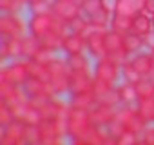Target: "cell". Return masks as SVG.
Returning <instances> with one entry per match:
<instances>
[{
	"label": "cell",
	"instance_id": "cell-1",
	"mask_svg": "<svg viewBox=\"0 0 154 145\" xmlns=\"http://www.w3.org/2000/svg\"><path fill=\"white\" fill-rule=\"evenodd\" d=\"M27 29H29V35L40 40L42 45L51 47L54 51L62 49V42L69 33V26L63 20H60L53 11L31 15L27 20Z\"/></svg>",
	"mask_w": 154,
	"mask_h": 145
},
{
	"label": "cell",
	"instance_id": "cell-2",
	"mask_svg": "<svg viewBox=\"0 0 154 145\" xmlns=\"http://www.w3.org/2000/svg\"><path fill=\"white\" fill-rule=\"evenodd\" d=\"M94 127L89 111L85 109H76L71 107L69 114H67V138L76 143V145H82V140L89 134V131Z\"/></svg>",
	"mask_w": 154,
	"mask_h": 145
},
{
	"label": "cell",
	"instance_id": "cell-3",
	"mask_svg": "<svg viewBox=\"0 0 154 145\" xmlns=\"http://www.w3.org/2000/svg\"><path fill=\"white\" fill-rule=\"evenodd\" d=\"M49 84L54 89L56 96L67 94L69 93V84H71V69L67 65L65 58H54L49 63Z\"/></svg>",
	"mask_w": 154,
	"mask_h": 145
},
{
	"label": "cell",
	"instance_id": "cell-4",
	"mask_svg": "<svg viewBox=\"0 0 154 145\" xmlns=\"http://www.w3.org/2000/svg\"><path fill=\"white\" fill-rule=\"evenodd\" d=\"M38 127L42 132V145H60L67 138V118L42 120Z\"/></svg>",
	"mask_w": 154,
	"mask_h": 145
},
{
	"label": "cell",
	"instance_id": "cell-5",
	"mask_svg": "<svg viewBox=\"0 0 154 145\" xmlns=\"http://www.w3.org/2000/svg\"><path fill=\"white\" fill-rule=\"evenodd\" d=\"M31 78V71H29V60L26 58H17L9 65H4L0 71V80L11 82L13 85L24 87V84Z\"/></svg>",
	"mask_w": 154,
	"mask_h": 145
},
{
	"label": "cell",
	"instance_id": "cell-6",
	"mask_svg": "<svg viewBox=\"0 0 154 145\" xmlns=\"http://www.w3.org/2000/svg\"><path fill=\"white\" fill-rule=\"evenodd\" d=\"M27 33H29L27 22L20 17V13H4L0 17V35H2V38L26 36Z\"/></svg>",
	"mask_w": 154,
	"mask_h": 145
},
{
	"label": "cell",
	"instance_id": "cell-7",
	"mask_svg": "<svg viewBox=\"0 0 154 145\" xmlns=\"http://www.w3.org/2000/svg\"><path fill=\"white\" fill-rule=\"evenodd\" d=\"M51 11L63 20L67 26L74 20L84 15L82 11V0H51Z\"/></svg>",
	"mask_w": 154,
	"mask_h": 145
},
{
	"label": "cell",
	"instance_id": "cell-8",
	"mask_svg": "<svg viewBox=\"0 0 154 145\" xmlns=\"http://www.w3.org/2000/svg\"><path fill=\"white\" fill-rule=\"evenodd\" d=\"M93 72H94V76L96 78H102L109 84H114L118 82V78L122 76V65L118 62H114L112 58L109 56H103L100 60H96L94 67H93Z\"/></svg>",
	"mask_w": 154,
	"mask_h": 145
},
{
	"label": "cell",
	"instance_id": "cell-9",
	"mask_svg": "<svg viewBox=\"0 0 154 145\" xmlns=\"http://www.w3.org/2000/svg\"><path fill=\"white\" fill-rule=\"evenodd\" d=\"M0 143L2 145H24L26 143V123L15 118L9 125L2 127Z\"/></svg>",
	"mask_w": 154,
	"mask_h": 145
},
{
	"label": "cell",
	"instance_id": "cell-10",
	"mask_svg": "<svg viewBox=\"0 0 154 145\" xmlns=\"http://www.w3.org/2000/svg\"><path fill=\"white\" fill-rule=\"evenodd\" d=\"M93 91H94V96H96V102H105V103H111V105H120V98H118V89L114 84H109L102 78H96L94 76V82H93Z\"/></svg>",
	"mask_w": 154,
	"mask_h": 145
},
{
	"label": "cell",
	"instance_id": "cell-11",
	"mask_svg": "<svg viewBox=\"0 0 154 145\" xmlns=\"http://www.w3.org/2000/svg\"><path fill=\"white\" fill-rule=\"evenodd\" d=\"M69 111H71V103L60 100L58 96L49 98V100L40 107V113H42L44 120H60V118H67Z\"/></svg>",
	"mask_w": 154,
	"mask_h": 145
},
{
	"label": "cell",
	"instance_id": "cell-12",
	"mask_svg": "<svg viewBox=\"0 0 154 145\" xmlns=\"http://www.w3.org/2000/svg\"><path fill=\"white\" fill-rule=\"evenodd\" d=\"M89 114H91V120H93L94 125H98V127H109L111 122L116 116V105H111V103H105V102H96L91 107Z\"/></svg>",
	"mask_w": 154,
	"mask_h": 145
},
{
	"label": "cell",
	"instance_id": "cell-13",
	"mask_svg": "<svg viewBox=\"0 0 154 145\" xmlns=\"http://www.w3.org/2000/svg\"><path fill=\"white\" fill-rule=\"evenodd\" d=\"M24 91L27 93L29 98H38V100H47V98L56 96V93H54V89L51 87L49 82L33 78V76L24 84Z\"/></svg>",
	"mask_w": 154,
	"mask_h": 145
},
{
	"label": "cell",
	"instance_id": "cell-14",
	"mask_svg": "<svg viewBox=\"0 0 154 145\" xmlns=\"http://www.w3.org/2000/svg\"><path fill=\"white\" fill-rule=\"evenodd\" d=\"M94 72L93 71H72L71 72V84H69V94L84 93L93 89Z\"/></svg>",
	"mask_w": 154,
	"mask_h": 145
},
{
	"label": "cell",
	"instance_id": "cell-15",
	"mask_svg": "<svg viewBox=\"0 0 154 145\" xmlns=\"http://www.w3.org/2000/svg\"><path fill=\"white\" fill-rule=\"evenodd\" d=\"M105 33H107V29H94L87 36V49L85 51L91 58L100 60V58L107 56V53H105Z\"/></svg>",
	"mask_w": 154,
	"mask_h": 145
},
{
	"label": "cell",
	"instance_id": "cell-16",
	"mask_svg": "<svg viewBox=\"0 0 154 145\" xmlns=\"http://www.w3.org/2000/svg\"><path fill=\"white\" fill-rule=\"evenodd\" d=\"M87 49V38L78 35V33H72L69 31L62 42V51L69 56V54H80Z\"/></svg>",
	"mask_w": 154,
	"mask_h": 145
},
{
	"label": "cell",
	"instance_id": "cell-17",
	"mask_svg": "<svg viewBox=\"0 0 154 145\" xmlns=\"http://www.w3.org/2000/svg\"><path fill=\"white\" fill-rule=\"evenodd\" d=\"M2 62L22 58V36H9L2 38V49H0Z\"/></svg>",
	"mask_w": 154,
	"mask_h": 145
},
{
	"label": "cell",
	"instance_id": "cell-18",
	"mask_svg": "<svg viewBox=\"0 0 154 145\" xmlns=\"http://www.w3.org/2000/svg\"><path fill=\"white\" fill-rule=\"evenodd\" d=\"M131 63L132 67L140 72V75L145 78V76H154V72H152V53L149 51H140L136 54L131 56Z\"/></svg>",
	"mask_w": 154,
	"mask_h": 145
},
{
	"label": "cell",
	"instance_id": "cell-19",
	"mask_svg": "<svg viewBox=\"0 0 154 145\" xmlns=\"http://www.w3.org/2000/svg\"><path fill=\"white\" fill-rule=\"evenodd\" d=\"M69 103H71V107H76V109H85V111H91V107L96 103L94 91H93V89H89V91H84V93H74V94H69Z\"/></svg>",
	"mask_w": 154,
	"mask_h": 145
},
{
	"label": "cell",
	"instance_id": "cell-20",
	"mask_svg": "<svg viewBox=\"0 0 154 145\" xmlns=\"http://www.w3.org/2000/svg\"><path fill=\"white\" fill-rule=\"evenodd\" d=\"M131 31L136 33V35H140V36H145L149 33H154L152 31V18H150V15L145 13V11L134 15L132 17V29Z\"/></svg>",
	"mask_w": 154,
	"mask_h": 145
},
{
	"label": "cell",
	"instance_id": "cell-21",
	"mask_svg": "<svg viewBox=\"0 0 154 145\" xmlns=\"http://www.w3.org/2000/svg\"><path fill=\"white\" fill-rule=\"evenodd\" d=\"M116 89H118L120 105H136V102L140 100V96H138V91H136V85H134V84L123 82L122 85H116Z\"/></svg>",
	"mask_w": 154,
	"mask_h": 145
},
{
	"label": "cell",
	"instance_id": "cell-22",
	"mask_svg": "<svg viewBox=\"0 0 154 145\" xmlns=\"http://www.w3.org/2000/svg\"><path fill=\"white\" fill-rule=\"evenodd\" d=\"M145 9V0H118L116 4V13L125 15V17H134Z\"/></svg>",
	"mask_w": 154,
	"mask_h": 145
},
{
	"label": "cell",
	"instance_id": "cell-23",
	"mask_svg": "<svg viewBox=\"0 0 154 145\" xmlns=\"http://www.w3.org/2000/svg\"><path fill=\"white\" fill-rule=\"evenodd\" d=\"M122 49H125L123 47V35L116 33L112 29H107V33H105V53H107V56H112Z\"/></svg>",
	"mask_w": 154,
	"mask_h": 145
},
{
	"label": "cell",
	"instance_id": "cell-24",
	"mask_svg": "<svg viewBox=\"0 0 154 145\" xmlns=\"http://www.w3.org/2000/svg\"><path fill=\"white\" fill-rule=\"evenodd\" d=\"M109 29H112L116 33H122V35H127L132 29V18L125 17V15H120V13H114L111 17V22H109Z\"/></svg>",
	"mask_w": 154,
	"mask_h": 145
},
{
	"label": "cell",
	"instance_id": "cell-25",
	"mask_svg": "<svg viewBox=\"0 0 154 145\" xmlns=\"http://www.w3.org/2000/svg\"><path fill=\"white\" fill-rule=\"evenodd\" d=\"M40 47H42L40 40H36L33 35L27 33L26 36H22V58L33 60V58L36 56V53L40 51Z\"/></svg>",
	"mask_w": 154,
	"mask_h": 145
},
{
	"label": "cell",
	"instance_id": "cell-26",
	"mask_svg": "<svg viewBox=\"0 0 154 145\" xmlns=\"http://www.w3.org/2000/svg\"><path fill=\"white\" fill-rule=\"evenodd\" d=\"M67 65L72 71H91V60L85 53H80V54H69L67 58Z\"/></svg>",
	"mask_w": 154,
	"mask_h": 145
},
{
	"label": "cell",
	"instance_id": "cell-27",
	"mask_svg": "<svg viewBox=\"0 0 154 145\" xmlns=\"http://www.w3.org/2000/svg\"><path fill=\"white\" fill-rule=\"evenodd\" d=\"M123 47H125V51L132 56V54H136V53H140V51H143V47H145V44H143V38L140 36V35H136V33H127V35H123Z\"/></svg>",
	"mask_w": 154,
	"mask_h": 145
},
{
	"label": "cell",
	"instance_id": "cell-28",
	"mask_svg": "<svg viewBox=\"0 0 154 145\" xmlns=\"http://www.w3.org/2000/svg\"><path fill=\"white\" fill-rule=\"evenodd\" d=\"M136 109L149 123H154V98H140L136 102Z\"/></svg>",
	"mask_w": 154,
	"mask_h": 145
},
{
	"label": "cell",
	"instance_id": "cell-29",
	"mask_svg": "<svg viewBox=\"0 0 154 145\" xmlns=\"http://www.w3.org/2000/svg\"><path fill=\"white\" fill-rule=\"evenodd\" d=\"M17 120H22L26 125H40V122L44 120V116H42V113H40L36 107L27 105V107L24 109V113L20 114V118H17Z\"/></svg>",
	"mask_w": 154,
	"mask_h": 145
},
{
	"label": "cell",
	"instance_id": "cell-30",
	"mask_svg": "<svg viewBox=\"0 0 154 145\" xmlns=\"http://www.w3.org/2000/svg\"><path fill=\"white\" fill-rule=\"evenodd\" d=\"M136 91L140 98H152L154 96V76H145L136 84Z\"/></svg>",
	"mask_w": 154,
	"mask_h": 145
},
{
	"label": "cell",
	"instance_id": "cell-31",
	"mask_svg": "<svg viewBox=\"0 0 154 145\" xmlns=\"http://www.w3.org/2000/svg\"><path fill=\"white\" fill-rule=\"evenodd\" d=\"M29 71H31L33 78L49 82V65L47 63H40L36 60H29Z\"/></svg>",
	"mask_w": 154,
	"mask_h": 145
},
{
	"label": "cell",
	"instance_id": "cell-32",
	"mask_svg": "<svg viewBox=\"0 0 154 145\" xmlns=\"http://www.w3.org/2000/svg\"><path fill=\"white\" fill-rule=\"evenodd\" d=\"M122 76H123V80H125V82H129V84H134V85H136V84H138V82L143 78V76L140 75V72H138V71L132 67V63H131V58H129V60H127V62L122 65Z\"/></svg>",
	"mask_w": 154,
	"mask_h": 145
},
{
	"label": "cell",
	"instance_id": "cell-33",
	"mask_svg": "<svg viewBox=\"0 0 154 145\" xmlns=\"http://www.w3.org/2000/svg\"><path fill=\"white\" fill-rule=\"evenodd\" d=\"M111 17H112V15H109L105 9H102V11H98V13H94V15H91V17H87V18H89V22H91L96 29H109Z\"/></svg>",
	"mask_w": 154,
	"mask_h": 145
},
{
	"label": "cell",
	"instance_id": "cell-34",
	"mask_svg": "<svg viewBox=\"0 0 154 145\" xmlns=\"http://www.w3.org/2000/svg\"><path fill=\"white\" fill-rule=\"evenodd\" d=\"M26 6H27L26 0H0L2 13H20Z\"/></svg>",
	"mask_w": 154,
	"mask_h": 145
},
{
	"label": "cell",
	"instance_id": "cell-35",
	"mask_svg": "<svg viewBox=\"0 0 154 145\" xmlns=\"http://www.w3.org/2000/svg\"><path fill=\"white\" fill-rule=\"evenodd\" d=\"M147 125H149V122L138 113V109H136V114L131 118V122L127 123V129L129 131H132V132H138V134H141L145 129H147Z\"/></svg>",
	"mask_w": 154,
	"mask_h": 145
},
{
	"label": "cell",
	"instance_id": "cell-36",
	"mask_svg": "<svg viewBox=\"0 0 154 145\" xmlns=\"http://www.w3.org/2000/svg\"><path fill=\"white\" fill-rule=\"evenodd\" d=\"M141 141V134L138 132H132L129 129H125L118 138H116V145H134V143H140Z\"/></svg>",
	"mask_w": 154,
	"mask_h": 145
},
{
	"label": "cell",
	"instance_id": "cell-37",
	"mask_svg": "<svg viewBox=\"0 0 154 145\" xmlns=\"http://www.w3.org/2000/svg\"><path fill=\"white\" fill-rule=\"evenodd\" d=\"M26 143H31V145L42 143V132L38 125H26Z\"/></svg>",
	"mask_w": 154,
	"mask_h": 145
},
{
	"label": "cell",
	"instance_id": "cell-38",
	"mask_svg": "<svg viewBox=\"0 0 154 145\" xmlns=\"http://www.w3.org/2000/svg\"><path fill=\"white\" fill-rule=\"evenodd\" d=\"M13 120H15V113H13V109H11L6 102L0 100V125L6 127V125H9Z\"/></svg>",
	"mask_w": 154,
	"mask_h": 145
},
{
	"label": "cell",
	"instance_id": "cell-39",
	"mask_svg": "<svg viewBox=\"0 0 154 145\" xmlns=\"http://www.w3.org/2000/svg\"><path fill=\"white\" fill-rule=\"evenodd\" d=\"M102 0H82V11L85 17H91L98 11H102Z\"/></svg>",
	"mask_w": 154,
	"mask_h": 145
},
{
	"label": "cell",
	"instance_id": "cell-40",
	"mask_svg": "<svg viewBox=\"0 0 154 145\" xmlns=\"http://www.w3.org/2000/svg\"><path fill=\"white\" fill-rule=\"evenodd\" d=\"M27 9L31 11V15H36V13H49V11H51V0H42V2L31 4V6H27Z\"/></svg>",
	"mask_w": 154,
	"mask_h": 145
},
{
	"label": "cell",
	"instance_id": "cell-41",
	"mask_svg": "<svg viewBox=\"0 0 154 145\" xmlns=\"http://www.w3.org/2000/svg\"><path fill=\"white\" fill-rule=\"evenodd\" d=\"M141 143H147V145H154V125H147V129L141 132Z\"/></svg>",
	"mask_w": 154,
	"mask_h": 145
},
{
	"label": "cell",
	"instance_id": "cell-42",
	"mask_svg": "<svg viewBox=\"0 0 154 145\" xmlns=\"http://www.w3.org/2000/svg\"><path fill=\"white\" fill-rule=\"evenodd\" d=\"M116 4H118V0H102V8L109 15H114L116 13Z\"/></svg>",
	"mask_w": 154,
	"mask_h": 145
},
{
	"label": "cell",
	"instance_id": "cell-43",
	"mask_svg": "<svg viewBox=\"0 0 154 145\" xmlns=\"http://www.w3.org/2000/svg\"><path fill=\"white\" fill-rule=\"evenodd\" d=\"M145 13H149L150 17L154 15V0H145Z\"/></svg>",
	"mask_w": 154,
	"mask_h": 145
},
{
	"label": "cell",
	"instance_id": "cell-44",
	"mask_svg": "<svg viewBox=\"0 0 154 145\" xmlns=\"http://www.w3.org/2000/svg\"><path fill=\"white\" fill-rule=\"evenodd\" d=\"M27 2V6H31V4H36V2H42V0H26Z\"/></svg>",
	"mask_w": 154,
	"mask_h": 145
},
{
	"label": "cell",
	"instance_id": "cell-45",
	"mask_svg": "<svg viewBox=\"0 0 154 145\" xmlns=\"http://www.w3.org/2000/svg\"><path fill=\"white\" fill-rule=\"evenodd\" d=\"M152 53V72H154V51H150Z\"/></svg>",
	"mask_w": 154,
	"mask_h": 145
},
{
	"label": "cell",
	"instance_id": "cell-46",
	"mask_svg": "<svg viewBox=\"0 0 154 145\" xmlns=\"http://www.w3.org/2000/svg\"><path fill=\"white\" fill-rule=\"evenodd\" d=\"M150 18H152V31H154V15H152Z\"/></svg>",
	"mask_w": 154,
	"mask_h": 145
},
{
	"label": "cell",
	"instance_id": "cell-47",
	"mask_svg": "<svg viewBox=\"0 0 154 145\" xmlns=\"http://www.w3.org/2000/svg\"><path fill=\"white\" fill-rule=\"evenodd\" d=\"M150 51H154V45H152V47H150Z\"/></svg>",
	"mask_w": 154,
	"mask_h": 145
},
{
	"label": "cell",
	"instance_id": "cell-48",
	"mask_svg": "<svg viewBox=\"0 0 154 145\" xmlns=\"http://www.w3.org/2000/svg\"><path fill=\"white\" fill-rule=\"evenodd\" d=\"M152 98H154V96H152Z\"/></svg>",
	"mask_w": 154,
	"mask_h": 145
}]
</instances>
